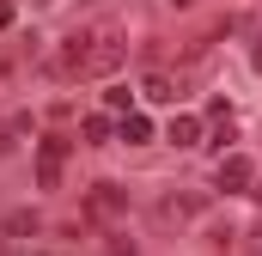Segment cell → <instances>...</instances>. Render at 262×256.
<instances>
[{
	"mask_svg": "<svg viewBox=\"0 0 262 256\" xmlns=\"http://www.w3.org/2000/svg\"><path fill=\"white\" fill-rule=\"evenodd\" d=\"M183 214H195V195H171V201H159V207H152V226L165 232V226H177Z\"/></svg>",
	"mask_w": 262,
	"mask_h": 256,
	"instance_id": "5",
	"label": "cell"
},
{
	"mask_svg": "<svg viewBox=\"0 0 262 256\" xmlns=\"http://www.w3.org/2000/svg\"><path fill=\"white\" fill-rule=\"evenodd\" d=\"M250 183H256V165H250L244 153H226V159H220L213 189H220V195H238V189H250Z\"/></svg>",
	"mask_w": 262,
	"mask_h": 256,
	"instance_id": "4",
	"label": "cell"
},
{
	"mask_svg": "<svg viewBox=\"0 0 262 256\" xmlns=\"http://www.w3.org/2000/svg\"><path fill=\"white\" fill-rule=\"evenodd\" d=\"M61 159H67V134H43L37 140V183L61 189Z\"/></svg>",
	"mask_w": 262,
	"mask_h": 256,
	"instance_id": "2",
	"label": "cell"
},
{
	"mask_svg": "<svg viewBox=\"0 0 262 256\" xmlns=\"http://www.w3.org/2000/svg\"><path fill=\"white\" fill-rule=\"evenodd\" d=\"M79 134H85L92 146H104V140H116V116H110V110H104V116H85V122H79Z\"/></svg>",
	"mask_w": 262,
	"mask_h": 256,
	"instance_id": "7",
	"label": "cell"
},
{
	"mask_svg": "<svg viewBox=\"0 0 262 256\" xmlns=\"http://www.w3.org/2000/svg\"><path fill=\"white\" fill-rule=\"evenodd\" d=\"M116 134H122V140H128V146H146V140H152V122H146V116H116Z\"/></svg>",
	"mask_w": 262,
	"mask_h": 256,
	"instance_id": "6",
	"label": "cell"
},
{
	"mask_svg": "<svg viewBox=\"0 0 262 256\" xmlns=\"http://www.w3.org/2000/svg\"><path fill=\"white\" fill-rule=\"evenodd\" d=\"M122 67V25H85V79L92 73H116Z\"/></svg>",
	"mask_w": 262,
	"mask_h": 256,
	"instance_id": "1",
	"label": "cell"
},
{
	"mask_svg": "<svg viewBox=\"0 0 262 256\" xmlns=\"http://www.w3.org/2000/svg\"><path fill=\"white\" fill-rule=\"evenodd\" d=\"M165 134H171V146H195V140H201V122H195V116H171Z\"/></svg>",
	"mask_w": 262,
	"mask_h": 256,
	"instance_id": "8",
	"label": "cell"
},
{
	"mask_svg": "<svg viewBox=\"0 0 262 256\" xmlns=\"http://www.w3.org/2000/svg\"><path fill=\"white\" fill-rule=\"evenodd\" d=\"M128 104H134V98L122 92V86H110V92H104V110H110V116H128Z\"/></svg>",
	"mask_w": 262,
	"mask_h": 256,
	"instance_id": "11",
	"label": "cell"
},
{
	"mask_svg": "<svg viewBox=\"0 0 262 256\" xmlns=\"http://www.w3.org/2000/svg\"><path fill=\"white\" fill-rule=\"evenodd\" d=\"M6 232H12V238H25V232H37V214H12V220H6Z\"/></svg>",
	"mask_w": 262,
	"mask_h": 256,
	"instance_id": "12",
	"label": "cell"
},
{
	"mask_svg": "<svg viewBox=\"0 0 262 256\" xmlns=\"http://www.w3.org/2000/svg\"><path fill=\"white\" fill-rule=\"evenodd\" d=\"M146 98H152V104H171V98H177V79L152 73V79H146Z\"/></svg>",
	"mask_w": 262,
	"mask_h": 256,
	"instance_id": "9",
	"label": "cell"
},
{
	"mask_svg": "<svg viewBox=\"0 0 262 256\" xmlns=\"http://www.w3.org/2000/svg\"><path fill=\"white\" fill-rule=\"evenodd\" d=\"M85 214H92L98 226H116V220L128 214V195L116 189V183H92V195H85Z\"/></svg>",
	"mask_w": 262,
	"mask_h": 256,
	"instance_id": "3",
	"label": "cell"
},
{
	"mask_svg": "<svg viewBox=\"0 0 262 256\" xmlns=\"http://www.w3.org/2000/svg\"><path fill=\"white\" fill-rule=\"evenodd\" d=\"M250 189H256V201H262V177H256V183H250Z\"/></svg>",
	"mask_w": 262,
	"mask_h": 256,
	"instance_id": "13",
	"label": "cell"
},
{
	"mask_svg": "<svg viewBox=\"0 0 262 256\" xmlns=\"http://www.w3.org/2000/svg\"><path fill=\"white\" fill-rule=\"evenodd\" d=\"M207 146H220V153L232 146V116H213V122H207Z\"/></svg>",
	"mask_w": 262,
	"mask_h": 256,
	"instance_id": "10",
	"label": "cell"
}]
</instances>
